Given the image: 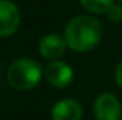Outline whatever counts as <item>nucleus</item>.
<instances>
[{"label":"nucleus","mask_w":122,"mask_h":120,"mask_svg":"<svg viewBox=\"0 0 122 120\" xmlns=\"http://www.w3.org/2000/svg\"><path fill=\"white\" fill-rule=\"evenodd\" d=\"M102 37L101 23L90 14L74 17L65 27L64 38L67 45L77 52H87L92 50Z\"/></svg>","instance_id":"f257e3e1"},{"label":"nucleus","mask_w":122,"mask_h":120,"mask_svg":"<svg viewBox=\"0 0 122 120\" xmlns=\"http://www.w3.org/2000/svg\"><path fill=\"white\" fill-rule=\"evenodd\" d=\"M41 79V66L31 58L14 61L7 71V81L17 90H30L38 85Z\"/></svg>","instance_id":"f03ea898"},{"label":"nucleus","mask_w":122,"mask_h":120,"mask_svg":"<svg viewBox=\"0 0 122 120\" xmlns=\"http://www.w3.org/2000/svg\"><path fill=\"white\" fill-rule=\"evenodd\" d=\"M94 115L97 120H119L121 103L112 93H102L95 99Z\"/></svg>","instance_id":"7ed1b4c3"},{"label":"nucleus","mask_w":122,"mask_h":120,"mask_svg":"<svg viewBox=\"0 0 122 120\" xmlns=\"http://www.w3.org/2000/svg\"><path fill=\"white\" fill-rule=\"evenodd\" d=\"M44 76L50 85H53L56 88H65L71 83V81L74 78V72L68 64L54 60L46 66Z\"/></svg>","instance_id":"20e7f679"},{"label":"nucleus","mask_w":122,"mask_h":120,"mask_svg":"<svg viewBox=\"0 0 122 120\" xmlns=\"http://www.w3.org/2000/svg\"><path fill=\"white\" fill-rule=\"evenodd\" d=\"M20 11L10 0H0V37H9L19 28Z\"/></svg>","instance_id":"39448f33"},{"label":"nucleus","mask_w":122,"mask_h":120,"mask_svg":"<svg viewBox=\"0 0 122 120\" xmlns=\"http://www.w3.org/2000/svg\"><path fill=\"white\" fill-rule=\"evenodd\" d=\"M67 47L68 45H67L65 38L53 32V34H47L41 38V41L38 44V51L46 60L54 61L64 54Z\"/></svg>","instance_id":"423d86ee"},{"label":"nucleus","mask_w":122,"mask_h":120,"mask_svg":"<svg viewBox=\"0 0 122 120\" xmlns=\"http://www.w3.org/2000/svg\"><path fill=\"white\" fill-rule=\"evenodd\" d=\"M53 120H81L82 107L75 99H61L51 110Z\"/></svg>","instance_id":"0eeeda50"},{"label":"nucleus","mask_w":122,"mask_h":120,"mask_svg":"<svg viewBox=\"0 0 122 120\" xmlns=\"http://www.w3.org/2000/svg\"><path fill=\"white\" fill-rule=\"evenodd\" d=\"M114 0H80L81 6L90 11V13H95V14H102L107 13V10L114 4Z\"/></svg>","instance_id":"6e6552de"},{"label":"nucleus","mask_w":122,"mask_h":120,"mask_svg":"<svg viewBox=\"0 0 122 120\" xmlns=\"http://www.w3.org/2000/svg\"><path fill=\"white\" fill-rule=\"evenodd\" d=\"M107 16L111 21H121L122 20V6H118V4H112L108 10H107Z\"/></svg>","instance_id":"1a4fd4ad"},{"label":"nucleus","mask_w":122,"mask_h":120,"mask_svg":"<svg viewBox=\"0 0 122 120\" xmlns=\"http://www.w3.org/2000/svg\"><path fill=\"white\" fill-rule=\"evenodd\" d=\"M115 82L122 88V62L117 66V69H115Z\"/></svg>","instance_id":"9d476101"},{"label":"nucleus","mask_w":122,"mask_h":120,"mask_svg":"<svg viewBox=\"0 0 122 120\" xmlns=\"http://www.w3.org/2000/svg\"><path fill=\"white\" fill-rule=\"evenodd\" d=\"M119 1H122V0H119Z\"/></svg>","instance_id":"9b49d317"}]
</instances>
